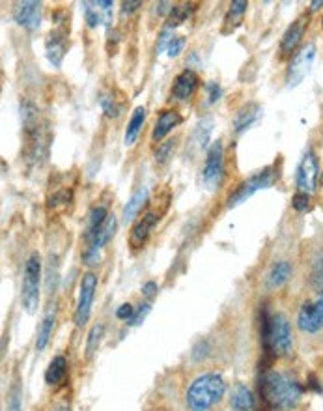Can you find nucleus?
<instances>
[{"instance_id": "obj_23", "label": "nucleus", "mask_w": 323, "mask_h": 411, "mask_svg": "<svg viewBox=\"0 0 323 411\" xmlns=\"http://www.w3.org/2000/svg\"><path fill=\"white\" fill-rule=\"evenodd\" d=\"M292 275V266L288 262H279L271 267V271L267 275V288H279L290 278Z\"/></svg>"}, {"instance_id": "obj_38", "label": "nucleus", "mask_w": 323, "mask_h": 411, "mask_svg": "<svg viewBox=\"0 0 323 411\" xmlns=\"http://www.w3.org/2000/svg\"><path fill=\"white\" fill-rule=\"evenodd\" d=\"M121 13H124V15H126V13H131V12H135V10H137V8H140L142 6V2H124V4H121Z\"/></svg>"}, {"instance_id": "obj_16", "label": "nucleus", "mask_w": 323, "mask_h": 411, "mask_svg": "<svg viewBox=\"0 0 323 411\" xmlns=\"http://www.w3.org/2000/svg\"><path fill=\"white\" fill-rule=\"evenodd\" d=\"M309 25V17L306 15H301L295 23H292V26L284 32L282 36V44H280V51L282 55H290V52L295 51V47L299 45L301 38H303L304 28Z\"/></svg>"}, {"instance_id": "obj_15", "label": "nucleus", "mask_w": 323, "mask_h": 411, "mask_svg": "<svg viewBox=\"0 0 323 411\" xmlns=\"http://www.w3.org/2000/svg\"><path fill=\"white\" fill-rule=\"evenodd\" d=\"M198 86V75L193 70H184L179 75L176 77L174 81V86H172V95L176 99H189L190 95L195 94V90Z\"/></svg>"}, {"instance_id": "obj_25", "label": "nucleus", "mask_w": 323, "mask_h": 411, "mask_svg": "<svg viewBox=\"0 0 323 411\" xmlns=\"http://www.w3.org/2000/svg\"><path fill=\"white\" fill-rule=\"evenodd\" d=\"M247 6L248 4L245 0H235V2L230 4L228 15H226V19H224V25H226L224 32H232L235 26L239 25L241 21H243V15L247 12Z\"/></svg>"}, {"instance_id": "obj_41", "label": "nucleus", "mask_w": 323, "mask_h": 411, "mask_svg": "<svg viewBox=\"0 0 323 411\" xmlns=\"http://www.w3.org/2000/svg\"><path fill=\"white\" fill-rule=\"evenodd\" d=\"M322 185H323V176H322Z\"/></svg>"}, {"instance_id": "obj_37", "label": "nucleus", "mask_w": 323, "mask_h": 411, "mask_svg": "<svg viewBox=\"0 0 323 411\" xmlns=\"http://www.w3.org/2000/svg\"><path fill=\"white\" fill-rule=\"evenodd\" d=\"M208 90H209V102H217V99H219V95H221V88L211 82V84H208Z\"/></svg>"}, {"instance_id": "obj_4", "label": "nucleus", "mask_w": 323, "mask_h": 411, "mask_svg": "<svg viewBox=\"0 0 323 411\" xmlns=\"http://www.w3.org/2000/svg\"><path fill=\"white\" fill-rule=\"evenodd\" d=\"M23 116V127H25L26 142V159L32 163H39V159L45 155V137L41 124H39V111L34 103L26 102L21 107Z\"/></svg>"}, {"instance_id": "obj_10", "label": "nucleus", "mask_w": 323, "mask_h": 411, "mask_svg": "<svg viewBox=\"0 0 323 411\" xmlns=\"http://www.w3.org/2000/svg\"><path fill=\"white\" fill-rule=\"evenodd\" d=\"M222 178V142L217 140L211 144L206 157V164H204L202 180L208 187H215Z\"/></svg>"}, {"instance_id": "obj_14", "label": "nucleus", "mask_w": 323, "mask_h": 411, "mask_svg": "<svg viewBox=\"0 0 323 411\" xmlns=\"http://www.w3.org/2000/svg\"><path fill=\"white\" fill-rule=\"evenodd\" d=\"M159 213L155 211H146L144 216L140 217L139 221L135 222L133 230H131V238H129V245L133 249H140V247L146 243V240L152 234L153 227L157 224Z\"/></svg>"}, {"instance_id": "obj_33", "label": "nucleus", "mask_w": 323, "mask_h": 411, "mask_svg": "<svg viewBox=\"0 0 323 411\" xmlns=\"http://www.w3.org/2000/svg\"><path fill=\"white\" fill-rule=\"evenodd\" d=\"M292 204L297 211H304V209L309 208V195L306 193H297V195L293 196Z\"/></svg>"}, {"instance_id": "obj_5", "label": "nucleus", "mask_w": 323, "mask_h": 411, "mask_svg": "<svg viewBox=\"0 0 323 411\" xmlns=\"http://www.w3.org/2000/svg\"><path fill=\"white\" fill-rule=\"evenodd\" d=\"M39 285H41V262L38 254H32L25 264V277H23V307L28 314L38 309L39 303Z\"/></svg>"}, {"instance_id": "obj_2", "label": "nucleus", "mask_w": 323, "mask_h": 411, "mask_svg": "<svg viewBox=\"0 0 323 411\" xmlns=\"http://www.w3.org/2000/svg\"><path fill=\"white\" fill-rule=\"evenodd\" d=\"M262 342L266 354H273L277 357H286L292 354V327L284 314H273L262 318Z\"/></svg>"}, {"instance_id": "obj_30", "label": "nucleus", "mask_w": 323, "mask_h": 411, "mask_svg": "<svg viewBox=\"0 0 323 411\" xmlns=\"http://www.w3.org/2000/svg\"><path fill=\"white\" fill-rule=\"evenodd\" d=\"M150 312V303H142L139 307V309L135 310L133 318L129 320V325H137V323H140L144 318H146V314Z\"/></svg>"}, {"instance_id": "obj_3", "label": "nucleus", "mask_w": 323, "mask_h": 411, "mask_svg": "<svg viewBox=\"0 0 323 411\" xmlns=\"http://www.w3.org/2000/svg\"><path fill=\"white\" fill-rule=\"evenodd\" d=\"M226 392V385L219 374H204L193 381L187 391V405L190 411H208Z\"/></svg>"}, {"instance_id": "obj_24", "label": "nucleus", "mask_w": 323, "mask_h": 411, "mask_svg": "<svg viewBox=\"0 0 323 411\" xmlns=\"http://www.w3.org/2000/svg\"><path fill=\"white\" fill-rule=\"evenodd\" d=\"M107 219H108V213H107V209L103 208V206H97V208H94L92 211H90L88 227H86V236H84L86 241L92 240V238L99 232V228L105 224Z\"/></svg>"}, {"instance_id": "obj_19", "label": "nucleus", "mask_w": 323, "mask_h": 411, "mask_svg": "<svg viewBox=\"0 0 323 411\" xmlns=\"http://www.w3.org/2000/svg\"><path fill=\"white\" fill-rule=\"evenodd\" d=\"M258 114H260V107H258L256 103H248L245 107H241L234 120L235 131L241 133V131H245L247 127L253 126L254 122H256V118H258Z\"/></svg>"}, {"instance_id": "obj_1", "label": "nucleus", "mask_w": 323, "mask_h": 411, "mask_svg": "<svg viewBox=\"0 0 323 411\" xmlns=\"http://www.w3.org/2000/svg\"><path fill=\"white\" fill-rule=\"evenodd\" d=\"M260 391L273 410H292L301 399V385L290 372H267L262 380Z\"/></svg>"}, {"instance_id": "obj_13", "label": "nucleus", "mask_w": 323, "mask_h": 411, "mask_svg": "<svg viewBox=\"0 0 323 411\" xmlns=\"http://www.w3.org/2000/svg\"><path fill=\"white\" fill-rule=\"evenodd\" d=\"M47 57L51 60L55 66H60L62 64V58L66 55V45H68V28L66 25H60L57 28H52L47 36Z\"/></svg>"}, {"instance_id": "obj_34", "label": "nucleus", "mask_w": 323, "mask_h": 411, "mask_svg": "<svg viewBox=\"0 0 323 411\" xmlns=\"http://www.w3.org/2000/svg\"><path fill=\"white\" fill-rule=\"evenodd\" d=\"M86 23H88L90 28H95V26L101 23V15L97 12V8L92 10V8H86Z\"/></svg>"}, {"instance_id": "obj_26", "label": "nucleus", "mask_w": 323, "mask_h": 411, "mask_svg": "<svg viewBox=\"0 0 323 411\" xmlns=\"http://www.w3.org/2000/svg\"><path fill=\"white\" fill-rule=\"evenodd\" d=\"M52 325H55V309H51L47 314H45L43 322H41V325H39L38 338H36V348H38L39 352L47 346V342H49V338H51Z\"/></svg>"}, {"instance_id": "obj_21", "label": "nucleus", "mask_w": 323, "mask_h": 411, "mask_svg": "<svg viewBox=\"0 0 323 411\" xmlns=\"http://www.w3.org/2000/svg\"><path fill=\"white\" fill-rule=\"evenodd\" d=\"M230 405H232V410L234 411H251L253 410V394L248 391L247 387L237 385L234 387V391H232V396H230Z\"/></svg>"}, {"instance_id": "obj_18", "label": "nucleus", "mask_w": 323, "mask_h": 411, "mask_svg": "<svg viewBox=\"0 0 323 411\" xmlns=\"http://www.w3.org/2000/svg\"><path fill=\"white\" fill-rule=\"evenodd\" d=\"M144 120H146V108L144 107H137L135 108L133 116H131V120L127 124L126 129V144L127 146H133L135 140L139 139L140 129L144 126Z\"/></svg>"}, {"instance_id": "obj_20", "label": "nucleus", "mask_w": 323, "mask_h": 411, "mask_svg": "<svg viewBox=\"0 0 323 411\" xmlns=\"http://www.w3.org/2000/svg\"><path fill=\"white\" fill-rule=\"evenodd\" d=\"M148 200V189L146 187H139V189L135 191L131 198H129V202L126 204V208H124V219L126 221H133L135 217L139 216V211L142 209V206L146 204Z\"/></svg>"}, {"instance_id": "obj_22", "label": "nucleus", "mask_w": 323, "mask_h": 411, "mask_svg": "<svg viewBox=\"0 0 323 411\" xmlns=\"http://www.w3.org/2000/svg\"><path fill=\"white\" fill-rule=\"evenodd\" d=\"M66 372H68V361H66V357H62V355H57V357L51 361L47 372H45V381H47L49 385H57V383H60V381L66 378Z\"/></svg>"}, {"instance_id": "obj_27", "label": "nucleus", "mask_w": 323, "mask_h": 411, "mask_svg": "<svg viewBox=\"0 0 323 411\" xmlns=\"http://www.w3.org/2000/svg\"><path fill=\"white\" fill-rule=\"evenodd\" d=\"M193 6L190 4H179V6H172L170 13H168V28H176L182 23H185V19L189 17Z\"/></svg>"}, {"instance_id": "obj_31", "label": "nucleus", "mask_w": 323, "mask_h": 411, "mask_svg": "<svg viewBox=\"0 0 323 411\" xmlns=\"http://www.w3.org/2000/svg\"><path fill=\"white\" fill-rule=\"evenodd\" d=\"M172 144H174V142L168 140V142H165V144L159 146L157 152H155V161H157V163H165L166 157H168V153H170L172 150Z\"/></svg>"}, {"instance_id": "obj_11", "label": "nucleus", "mask_w": 323, "mask_h": 411, "mask_svg": "<svg viewBox=\"0 0 323 411\" xmlns=\"http://www.w3.org/2000/svg\"><path fill=\"white\" fill-rule=\"evenodd\" d=\"M13 19L26 30H38L41 23V4L34 0L17 2L13 8Z\"/></svg>"}, {"instance_id": "obj_29", "label": "nucleus", "mask_w": 323, "mask_h": 411, "mask_svg": "<svg viewBox=\"0 0 323 411\" xmlns=\"http://www.w3.org/2000/svg\"><path fill=\"white\" fill-rule=\"evenodd\" d=\"M184 47H185V39L182 38V36H177V38H172L170 44L166 45V52H168V57L174 58L184 51Z\"/></svg>"}, {"instance_id": "obj_36", "label": "nucleus", "mask_w": 323, "mask_h": 411, "mask_svg": "<svg viewBox=\"0 0 323 411\" xmlns=\"http://www.w3.org/2000/svg\"><path fill=\"white\" fill-rule=\"evenodd\" d=\"M8 411H21V400L17 389H13L12 399H10V404H8Z\"/></svg>"}, {"instance_id": "obj_7", "label": "nucleus", "mask_w": 323, "mask_h": 411, "mask_svg": "<svg viewBox=\"0 0 323 411\" xmlns=\"http://www.w3.org/2000/svg\"><path fill=\"white\" fill-rule=\"evenodd\" d=\"M314 57H316V45L314 44H309L306 47H303V49L293 57V60L290 62V68H288V77H286L288 88L297 86L299 82L306 77V73L311 71L312 62H314Z\"/></svg>"}, {"instance_id": "obj_12", "label": "nucleus", "mask_w": 323, "mask_h": 411, "mask_svg": "<svg viewBox=\"0 0 323 411\" xmlns=\"http://www.w3.org/2000/svg\"><path fill=\"white\" fill-rule=\"evenodd\" d=\"M317 172L320 171H317L316 155L312 152H306L297 169V187L301 189V193H306V195H309V193H312V191L316 189L317 178H320Z\"/></svg>"}, {"instance_id": "obj_39", "label": "nucleus", "mask_w": 323, "mask_h": 411, "mask_svg": "<svg viewBox=\"0 0 323 411\" xmlns=\"http://www.w3.org/2000/svg\"><path fill=\"white\" fill-rule=\"evenodd\" d=\"M155 291H157V285H155V283H146V285L142 286V294H144V296H152Z\"/></svg>"}, {"instance_id": "obj_9", "label": "nucleus", "mask_w": 323, "mask_h": 411, "mask_svg": "<svg viewBox=\"0 0 323 411\" xmlns=\"http://www.w3.org/2000/svg\"><path fill=\"white\" fill-rule=\"evenodd\" d=\"M297 323L299 329L304 333H317L320 329H323V294L301 307Z\"/></svg>"}, {"instance_id": "obj_8", "label": "nucleus", "mask_w": 323, "mask_h": 411, "mask_svg": "<svg viewBox=\"0 0 323 411\" xmlns=\"http://www.w3.org/2000/svg\"><path fill=\"white\" fill-rule=\"evenodd\" d=\"M273 184V172L271 171H262L258 174H254L247 180V182H243V184L235 189V193L228 198V208H234V206H239L241 202H245L247 198L254 195V193H258V191L266 189L269 185Z\"/></svg>"}, {"instance_id": "obj_28", "label": "nucleus", "mask_w": 323, "mask_h": 411, "mask_svg": "<svg viewBox=\"0 0 323 411\" xmlns=\"http://www.w3.org/2000/svg\"><path fill=\"white\" fill-rule=\"evenodd\" d=\"M101 335H103V323H97V325L92 327V331H90V335H88V344H86V354H88V357H92V354H94L95 350H97V346H99Z\"/></svg>"}, {"instance_id": "obj_35", "label": "nucleus", "mask_w": 323, "mask_h": 411, "mask_svg": "<svg viewBox=\"0 0 323 411\" xmlns=\"http://www.w3.org/2000/svg\"><path fill=\"white\" fill-rule=\"evenodd\" d=\"M133 314H135V309L129 303L121 305L120 309L116 310V316L120 318V320H127V322H129V320L133 318Z\"/></svg>"}, {"instance_id": "obj_6", "label": "nucleus", "mask_w": 323, "mask_h": 411, "mask_svg": "<svg viewBox=\"0 0 323 411\" xmlns=\"http://www.w3.org/2000/svg\"><path fill=\"white\" fill-rule=\"evenodd\" d=\"M95 290H97V277L94 273H86L81 283V291H79V301H77L75 323L81 327L88 322L90 312H92V303H94Z\"/></svg>"}, {"instance_id": "obj_17", "label": "nucleus", "mask_w": 323, "mask_h": 411, "mask_svg": "<svg viewBox=\"0 0 323 411\" xmlns=\"http://www.w3.org/2000/svg\"><path fill=\"white\" fill-rule=\"evenodd\" d=\"M182 120H184V118H182V114L177 113V111H165V113L159 116L157 124H155V129H153L152 133V139L155 140V142L163 140L174 127L182 124Z\"/></svg>"}, {"instance_id": "obj_32", "label": "nucleus", "mask_w": 323, "mask_h": 411, "mask_svg": "<svg viewBox=\"0 0 323 411\" xmlns=\"http://www.w3.org/2000/svg\"><path fill=\"white\" fill-rule=\"evenodd\" d=\"M312 280H314V285L322 286V288H323V256L320 260H316V264H314V273H312Z\"/></svg>"}, {"instance_id": "obj_40", "label": "nucleus", "mask_w": 323, "mask_h": 411, "mask_svg": "<svg viewBox=\"0 0 323 411\" xmlns=\"http://www.w3.org/2000/svg\"><path fill=\"white\" fill-rule=\"evenodd\" d=\"M320 6H323V0H316V2H312V10H317Z\"/></svg>"}]
</instances>
